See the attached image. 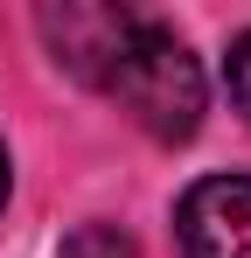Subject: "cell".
<instances>
[{
    "mask_svg": "<svg viewBox=\"0 0 251 258\" xmlns=\"http://www.w3.org/2000/svg\"><path fill=\"white\" fill-rule=\"evenodd\" d=\"M63 258H133V237H119V230H105V223H84L77 237L63 244Z\"/></svg>",
    "mask_w": 251,
    "mask_h": 258,
    "instance_id": "obj_4",
    "label": "cell"
},
{
    "mask_svg": "<svg viewBox=\"0 0 251 258\" xmlns=\"http://www.w3.org/2000/svg\"><path fill=\"white\" fill-rule=\"evenodd\" d=\"M133 28H140V14H126L112 0H63V7H42V35L56 49V63L84 77V84H105L112 70H119L126 42H133Z\"/></svg>",
    "mask_w": 251,
    "mask_h": 258,
    "instance_id": "obj_2",
    "label": "cell"
},
{
    "mask_svg": "<svg viewBox=\"0 0 251 258\" xmlns=\"http://www.w3.org/2000/svg\"><path fill=\"white\" fill-rule=\"evenodd\" d=\"M181 258H251V174H209L174 210Z\"/></svg>",
    "mask_w": 251,
    "mask_h": 258,
    "instance_id": "obj_3",
    "label": "cell"
},
{
    "mask_svg": "<svg viewBox=\"0 0 251 258\" xmlns=\"http://www.w3.org/2000/svg\"><path fill=\"white\" fill-rule=\"evenodd\" d=\"M0 203H7V154H0Z\"/></svg>",
    "mask_w": 251,
    "mask_h": 258,
    "instance_id": "obj_6",
    "label": "cell"
},
{
    "mask_svg": "<svg viewBox=\"0 0 251 258\" xmlns=\"http://www.w3.org/2000/svg\"><path fill=\"white\" fill-rule=\"evenodd\" d=\"M105 84H112V98L133 112V126L167 140V147L203 126V63H196L189 42H181L174 28H161V21H140V28H133L119 70H112Z\"/></svg>",
    "mask_w": 251,
    "mask_h": 258,
    "instance_id": "obj_1",
    "label": "cell"
},
{
    "mask_svg": "<svg viewBox=\"0 0 251 258\" xmlns=\"http://www.w3.org/2000/svg\"><path fill=\"white\" fill-rule=\"evenodd\" d=\"M223 77H230V98H237V112H251V28L230 42V63H223Z\"/></svg>",
    "mask_w": 251,
    "mask_h": 258,
    "instance_id": "obj_5",
    "label": "cell"
}]
</instances>
